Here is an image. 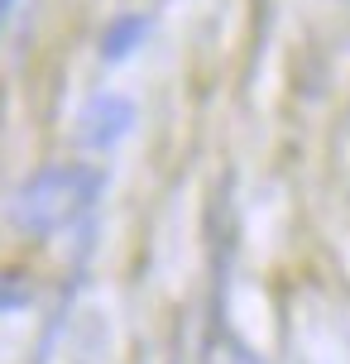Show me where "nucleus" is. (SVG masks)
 Listing matches in <instances>:
<instances>
[{"label": "nucleus", "instance_id": "1", "mask_svg": "<svg viewBox=\"0 0 350 364\" xmlns=\"http://www.w3.org/2000/svg\"><path fill=\"white\" fill-rule=\"evenodd\" d=\"M106 187V173L87 164H53L19 182L10 192V225L24 235H53L63 225H73L82 211H92L96 192Z\"/></svg>", "mask_w": 350, "mask_h": 364}, {"label": "nucleus", "instance_id": "2", "mask_svg": "<svg viewBox=\"0 0 350 364\" xmlns=\"http://www.w3.org/2000/svg\"><path fill=\"white\" fill-rule=\"evenodd\" d=\"M129 129H134V101L129 96H115V91H101L92 96L82 115H77V134H82V144L87 149H115L125 139Z\"/></svg>", "mask_w": 350, "mask_h": 364}, {"label": "nucleus", "instance_id": "3", "mask_svg": "<svg viewBox=\"0 0 350 364\" xmlns=\"http://www.w3.org/2000/svg\"><path fill=\"white\" fill-rule=\"evenodd\" d=\"M149 29H154L149 15H115L111 24H106V34H101V58H106V63H125L134 48H144Z\"/></svg>", "mask_w": 350, "mask_h": 364}, {"label": "nucleus", "instance_id": "4", "mask_svg": "<svg viewBox=\"0 0 350 364\" xmlns=\"http://www.w3.org/2000/svg\"><path fill=\"white\" fill-rule=\"evenodd\" d=\"M19 307H29V288L0 273V311H19Z\"/></svg>", "mask_w": 350, "mask_h": 364}, {"label": "nucleus", "instance_id": "5", "mask_svg": "<svg viewBox=\"0 0 350 364\" xmlns=\"http://www.w3.org/2000/svg\"><path fill=\"white\" fill-rule=\"evenodd\" d=\"M10 10H15V0H0V24L10 19Z\"/></svg>", "mask_w": 350, "mask_h": 364}]
</instances>
